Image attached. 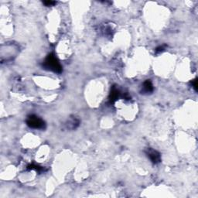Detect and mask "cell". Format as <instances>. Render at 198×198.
Here are the masks:
<instances>
[{"instance_id": "1", "label": "cell", "mask_w": 198, "mask_h": 198, "mask_svg": "<svg viewBox=\"0 0 198 198\" xmlns=\"http://www.w3.org/2000/svg\"><path fill=\"white\" fill-rule=\"evenodd\" d=\"M43 67L47 70L54 72V73H60L62 71V67L59 63L58 60L54 56V54H51L46 57L43 64Z\"/></svg>"}, {"instance_id": "2", "label": "cell", "mask_w": 198, "mask_h": 198, "mask_svg": "<svg viewBox=\"0 0 198 198\" xmlns=\"http://www.w3.org/2000/svg\"><path fill=\"white\" fill-rule=\"evenodd\" d=\"M27 124L29 127L36 129H43L45 128V122L43 120L35 115H31L28 116L27 120Z\"/></svg>"}, {"instance_id": "3", "label": "cell", "mask_w": 198, "mask_h": 198, "mask_svg": "<svg viewBox=\"0 0 198 198\" xmlns=\"http://www.w3.org/2000/svg\"><path fill=\"white\" fill-rule=\"evenodd\" d=\"M146 153L147 155V157H149V159L152 161V162L157 164L159 163L161 161V156L160 153L159 152H157V150H154V149L149 148V149H146Z\"/></svg>"}, {"instance_id": "4", "label": "cell", "mask_w": 198, "mask_h": 198, "mask_svg": "<svg viewBox=\"0 0 198 198\" xmlns=\"http://www.w3.org/2000/svg\"><path fill=\"white\" fill-rule=\"evenodd\" d=\"M153 91V85L150 80H146L143 83L142 88V94H150Z\"/></svg>"}, {"instance_id": "5", "label": "cell", "mask_w": 198, "mask_h": 198, "mask_svg": "<svg viewBox=\"0 0 198 198\" xmlns=\"http://www.w3.org/2000/svg\"><path fill=\"white\" fill-rule=\"evenodd\" d=\"M119 96H120V91H118V89H117L116 88L113 87L111 91L110 96H109V100H110L111 103L115 102V101L118 99Z\"/></svg>"}, {"instance_id": "6", "label": "cell", "mask_w": 198, "mask_h": 198, "mask_svg": "<svg viewBox=\"0 0 198 198\" xmlns=\"http://www.w3.org/2000/svg\"><path fill=\"white\" fill-rule=\"evenodd\" d=\"M28 170H35L38 172H42L44 171V168H43L42 167H40L39 165H35V164H30L27 167Z\"/></svg>"}, {"instance_id": "7", "label": "cell", "mask_w": 198, "mask_h": 198, "mask_svg": "<svg viewBox=\"0 0 198 198\" xmlns=\"http://www.w3.org/2000/svg\"><path fill=\"white\" fill-rule=\"evenodd\" d=\"M56 2H54V1H44L43 2V4L45 5V6H54V5L56 4Z\"/></svg>"}, {"instance_id": "8", "label": "cell", "mask_w": 198, "mask_h": 198, "mask_svg": "<svg viewBox=\"0 0 198 198\" xmlns=\"http://www.w3.org/2000/svg\"><path fill=\"white\" fill-rule=\"evenodd\" d=\"M164 49H165V46H159V47H157V49H156V52H157V53L162 52V51H164Z\"/></svg>"}, {"instance_id": "9", "label": "cell", "mask_w": 198, "mask_h": 198, "mask_svg": "<svg viewBox=\"0 0 198 198\" xmlns=\"http://www.w3.org/2000/svg\"><path fill=\"white\" fill-rule=\"evenodd\" d=\"M192 85L194 86V89H195L196 91H197V79L193 80V81H192Z\"/></svg>"}]
</instances>
